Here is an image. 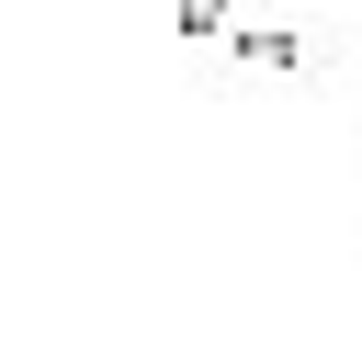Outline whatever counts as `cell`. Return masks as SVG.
Returning <instances> with one entry per match:
<instances>
[{"label": "cell", "instance_id": "cell-1", "mask_svg": "<svg viewBox=\"0 0 362 362\" xmlns=\"http://www.w3.org/2000/svg\"><path fill=\"white\" fill-rule=\"evenodd\" d=\"M238 23V0H181V34H226Z\"/></svg>", "mask_w": 362, "mask_h": 362}]
</instances>
